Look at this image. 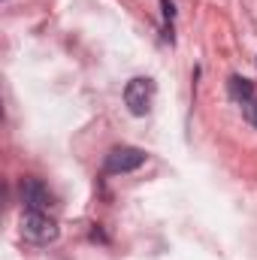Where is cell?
Here are the masks:
<instances>
[{"mask_svg":"<svg viewBox=\"0 0 257 260\" xmlns=\"http://www.w3.org/2000/svg\"><path fill=\"white\" fill-rule=\"evenodd\" d=\"M21 236L34 245H49L58 239V224L46 212H24L21 215Z\"/></svg>","mask_w":257,"mask_h":260,"instance_id":"obj_1","label":"cell"},{"mask_svg":"<svg viewBox=\"0 0 257 260\" xmlns=\"http://www.w3.org/2000/svg\"><path fill=\"white\" fill-rule=\"evenodd\" d=\"M142 164H145V151H142V148L118 145V148H112V151L106 154L103 170H106L109 176H121V173H133V170H139Z\"/></svg>","mask_w":257,"mask_h":260,"instance_id":"obj_2","label":"cell"},{"mask_svg":"<svg viewBox=\"0 0 257 260\" xmlns=\"http://www.w3.org/2000/svg\"><path fill=\"white\" fill-rule=\"evenodd\" d=\"M151 100H154V82L145 79V76H136L130 79L127 88H124V103L133 115H145L151 109Z\"/></svg>","mask_w":257,"mask_h":260,"instance_id":"obj_3","label":"cell"},{"mask_svg":"<svg viewBox=\"0 0 257 260\" xmlns=\"http://www.w3.org/2000/svg\"><path fill=\"white\" fill-rule=\"evenodd\" d=\"M21 203H24V212H43L52 203V194L40 179H24L21 182Z\"/></svg>","mask_w":257,"mask_h":260,"instance_id":"obj_4","label":"cell"},{"mask_svg":"<svg viewBox=\"0 0 257 260\" xmlns=\"http://www.w3.org/2000/svg\"><path fill=\"white\" fill-rule=\"evenodd\" d=\"M227 94H230V100H236V103L245 106V103L254 100V82H248V79H242V76H230Z\"/></svg>","mask_w":257,"mask_h":260,"instance_id":"obj_5","label":"cell"},{"mask_svg":"<svg viewBox=\"0 0 257 260\" xmlns=\"http://www.w3.org/2000/svg\"><path fill=\"white\" fill-rule=\"evenodd\" d=\"M160 6H164V21H167L170 40H173V27H170V21H173V15H176V6H173V0H160Z\"/></svg>","mask_w":257,"mask_h":260,"instance_id":"obj_6","label":"cell"},{"mask_svg":"<svg viewBox=\"0 0 257 260\" xmlns=\"http://www.w3.org/2000/svg\"><path fill=\"white\" fill-rule=\"evenodd\" d=\"M245 118H248V121L257 127V97L251 100V103H245Z\"/></svg>","mask_w":257,"mask_h":260,"instance_id":"obj_7","label":"cell"}]
</instances>
